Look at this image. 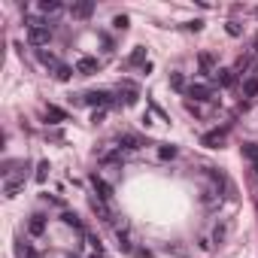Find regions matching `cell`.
I'll use <instances>...</instances> for the list:
<instances>
[{
  "label": "cell",
  "instance_id": "3957f363",
  "mask_svg": "<svg viewBox=\"0 0 258 258\" xmlns=\"http://www.w3.org/2000/svg\"><path fill=\"white\" fill-rule=\"evenodd\" d=\"M79 103H88V106H109L112 103V94L109 91H85L79 97Z\"/></svg>",
  "mask_w": 258,
  "mask_h": 258
},
{
  "label": "cell",
  "instance_id": "f1b7e54d",
  "mask_svg": "<svg viewBox=\"0 0 258 258\" xmlns=\"http://www.w3.org/2000/svg\"><path fill=\"white\" fill-rule=\"evenodd\" d=\"M40 61H43V64H55V55H52V52H43V49H40Z\"/></svg>",
  "mask_w": 258,
  "mask_h": 258
},
{
  "label": "cell",
  "instance_id": "d4e9b609",
  "mask_svg": "<svg viewBox=\"0 0 258 258\" xmlns=\"http://www.w3.org/2000/svg\"><path fill=\"white\" fill-rule=\"evenodd\" d=\"M143 58H146V49H143V46H137V49H134V55H131V64H143ZM143 67H146V64H143Z\"/></svg>",
  "mask_w": 258,
  "mask_h": 258
},
{
  "label": "cell",
  "instance_id": "4dcf8cb0",
  "mask_svg": "<svg viewBox=\"0 0 258 258\" xmlns=\"http://www.w3.org/2000/svg\"><path fill=\"white\" fill-rule=\"evenodd\" d=\"M185 28H188V31H201V28H204V22H188Z\"/></svg>",
  "mask_w": 258,
  "mask_h": 258
},
{
  "label": "cell",
  "instance_id": "52a82bcc",
  "mask_svg": "<svg viewBox=\"0 0 258 258\" xmlns=\"http://www.w3.org/2000/svg\"><path fill=\"white\" fill-rule=\"evenodd\" d=\"M28 234H31V237H43V234H46V216H43V213H34V216L28 219Z\"/></svg>",
  "mask_w": 258,
  "mask_h": 258
},
{
  "label": "cell",
  "instance_id": "4fadbf2b",
  "mask_svg": "<svg viewBox=\"0 0 258 258\" xmlns=\"http://www.w3.org/2000/svg\"><path fill=\"white\" fill-rule=\"evenodd\" d=\"M91 210L103 219V222H112V213L106 210V201H100V198H91Z\"/></svg>",
  "mask_w": 258,
  "mask_h": 258
},
{
  "label": "cell",
  "instance_id": "7a4b0ae2",
  "mask_svg": "<svg viewBox=\"0 0 258 258\" xmlns=\"http://www.w3.org/2000/svg\"><path fill=\"white\" fill-rule=\"evenodd\" d=\"M185 94L195 97V103H207V100H213V88L204 85V82H191V85L185 88Z\"/></svg>",
  "mask_w": 258,
  "mask_h": 258
},
{
  "label": "cell",
  "instance_id": "d6a6232c",
  "mask_svg": "<svg viewBox=\"0 0 258 258\" xmlns=\"http://www.w3.org/2000/svg\"><path fill=\"white\" fill-rule=\"evenodd\" d=\"M255 55H258V40H255Z\"/></svg>",
  "mask_w": 258,
  "mask_h": 258
},
{
  "label": "cell",
  "instance_id": "5bb4252c",
  "mask_svg": "<svg viewBox=\"0 0 258 258\" xmlns=\"http://www.w3.org/2000/svg\"><path fill=\"white\" fill-rule=\"evenodd\" d=\"M243 97H246V100L258 97V76H249V79L243 82Z\"/></svg>",
  "mask_w": 258,
  "mask_h": 258
},
{
  "label": "cell",
  "instance_id": "5b68a950",
  "mask_svg": "<svg viewBox=\"0 0 258 258\" xmlns=\"http://www.w3.org/2000/svg\"><path fill=\"white\" fill-rule=\"evenodd\" d=\"M225 137H228V127H216V131H210V134L201 137V143H204L207 149H219V146L225 143Z\"/></svg>",
  "mask_w": 258,
  "mask_h": 258
},
{
  "label": "cell",
  "instance_id": "7c38bea8",
  "mask_svg": "<svg viewBox=\"0 0 258 258\" xmlns=\"http://www.w3.org/2000/svg\"><path fill=\"white\" fill-rule=\"evenodd\" d=\"M176 155H179V149H176L173 143H158V158H161V161H173Z\"/></svg>",
  "mask_w": 258,
  "mask_h": 258
},
{
  "label": "cell",
  "instance_id": "ac0fdd59",
  "mask_svg": "<svg viewBox=\"0 0 258 258\" xmlns=\"http://www.w3.org/2000/svg\"><path fill=\"white\" fill-rule=\"evenodd\" d=\"M243 155L255 164V170H258V143H243Z\"/></svg>",
  "mask_w": 258,
  "mask_h": 258
},
{
  "label": "cell",
  "instance_id": "484cf974",
  "mask_svg": "<svg viewBox=\"0 0 258 258\" xmlns=\"http://www.w3.org/2000/svg\"><path fill=\"white\" fill-rule=\"evenodd\" d=\"M70 76H73V70H70V67H64V64H61V67L55 70V79H61V82H67Z\"/></svg>",
  "mask_w": 258,
  "mask_h": 258
},
{
  "label": "cell",
  "instance_id": "277c9868",
  "mask_svg": "<svg viewBox=\"0 0 258 258\" xmlns=\"http://www.w3.org/2000/svg\"><path fill=\"white\" fill-rule=\"evenodd\" d=\"M25 170H28V164H25ZM25 170H22L19 176H7V182H4V195H7V198H16V195L22 191V185H25V176H28Z\"/></svg>",
  "mask_w": 258,
  "mask_h": 258
},
{
  "label": "cell",
  "instance_id": "ffe728a7",
  "mask_svg": "<svg viewBox=\"0 0 258 258\" xmlns=\"http://www.w3.org/2000/svg\"><path fill=\"white\" fill-rule=\"evenodd\" d=\"M64 7L58 4V0H43V4H40V13H46V16H52V13H61Z\"/></svg>",
  "mask_w": 258,
  "mask_h": 258
},
{
  "label": "cell",
  "instance_id": "30bf717a",
  "mask_svg": "<svg viewBox=\"0 0 258 258\" xmlns=\"http://www.w3.org/2000/svg\"><path fill=\"white\" fill-rule=\"evenodd\" d=\"M216 82H219L222 88H231V85L237 82V70H225V67L216 70Z\"/></svg>",
  "mask_w": 258,
  "mask_h": 258
},
{
  "label": "cell",
  "instance_id": "83f0119b",
  "mask_svg": "<svg viewBox=\"0 0 258 258\" xmlns=\"http://www.w3.org/2000/svg\"><path fill=\"white\" fill-rule=\"evenodd\" d=\"M228 34H231V37H240V34H243V28H240L237 22H228Z\"/></svg>",
  "mask_w": 258,
  "mask_h": 258
},
{
  "label": "cell",
  "instance_id": "e0dca14e",
  "mask_svg": "<svg viewBox=\"0 0 258 258\" xmlns=\"http://www.w3.org/2000/svg\"><path fill=\"white\" fill-rule=\"evenodd\" d=\"M198 64H201V73H204V76H210V73L216 76V70H213V55H207V52H204V55L198 58Z\"/></svg>",
  "mask_w": 258,
  "mask_h": 258
},
{
  "label": "cell",
  "instance_id": "9a60e30c",
  "mask_svg": "<svg viewBox=\"0 0 258 258\" xmlns=\"http://www.w3.org/2000/svg\"><path fill=\"white\" fill-rule=\"evenodd\" d=\"M118 143H121L118 149H127V152H134V149H140V146H143V143H140L134 134H124V137H118Z\"/></svg>",
  "mask_w": 258,
  "mask_h": 258
},
{
  "label": "cell",
  "instance_id": "8992f818",
  "mask_svg": "<svg viewBox=\"0 0 258 258\" xmlns=\"http://www.w3.org/2000/svg\"><path fill=\"white\" fill-rule=\"evenodd\" d=\"M97 70H100V61L91 58V55H82V58L76 61V73H79V76H91V73H97Z\"/></svg>",
  "mask_w": 258,
  "mask_h": 258
},
{
  "label": "cell",
  "instance_id": "836d02e7",
  "mask_svg": "<svg viewBox=\"0 0 258 258\" xmlns=\"http://www.w3.org/2000/svg\"><path fill=\"white\" fill-rule=\"evenodd\" d=\"M255 118H258V109H255Z\"/></svg>",
  "mask_w": 258,
  "mask_h": 258
},
{
  "label": "cell",
  "instance_id": "f546056e",
  "mask_svg": "<svg viewBox=\"0 0 258 258\" xmlns=\"http://www.w3.org/2000/svg\"><path fill=\"white\" fill-rule=\"evenodd\" d=\"M103 115H106L103 109H94V115H91V121H94V124H100V121H103Z\"/></svg>",
  "mask_w": 258,
  "mask_h": 258
},
{
  "label": "cell",
  "instance_id": "d6986e66",
  "mask_svg": "<svg viewBox=\"0 0 258 258\" xmlns=\"http://www.w3.org/2000/svg\"><path fill=\"white\" fill-rule=\"evenodd\" d=\"M16 255H19V258H37L34 246H31V243H25V240H22V243L16 246Z\"/></svg>",
  "mask_w": 258,
  "mask_h": 258
},
{
  "label": "cell",
  "instance_id": "1f68e13d",
  "mask_svg": "<svg viewBox=\"0 0 258 258\" xmlns=\"http://www.w3.org/2000/svg\"><path fill=\"white\" fill-rule=\"evenodd\" d=\"M91 258H103V252H94V255H91Z\"/></svg>",
  "mask_w": 258,
  "mask_h": 258
},
{
  "label": "cell",
  "instance_id": "2e32d148",
  "mask_svg": "<svg viewBox=\"0 0 258 258\" xmlns=\"http://www.w3.org/2000/svg\"><path fill=\"white\" fill-rule=\"evenodd\" d=\"M61 222H64L67 228H76V231H82V219H79L76 213H70V210H64V213H61Z\"/></svg>",
  "mask_w": 258,
  "mask_h": 258
},
{
  "label": "cell",
  "instance_id": "ba28073f",
  "mask_svg": "<svg viewBox=\"0 0 258 258\" xmlns=\"http://www.w3.org/2000/svg\"><path fill=\"white\" fill-rule=\"evenodd\" d=\"M91 185H94V191H97V198H100V201H109V198H112V185H109L103 176H97V173H94V176H91Z\"/></svg>",
  "mask_w": 258,
  "mask_h": 258
},
{
  "label": "cell",
  "instance_id": "8fae6325",
  "mask_svg": "<svg viewBox=\"0 0 258 258\" xmlns=\"http://www.w3.org/2000/svg\"><path fill=\"white\" fill-rule=\"evenodd\" d=\"M91 13H94V4H73L70 7V16L73 19H88Z\"/></svg>",
  "mask_w": 258,
  "mask_h": 258
},
{
  "label": "cell",
  "instance_id": "9c48e42d",
  "mask_svg": "<svg viewBox=\"0 0 258 258\" xmlns=\"http://www.w3.org/2000/svg\"><path fill=\"white\" fill-rule=\"evenodd\" d=\"M118 94L124 97V106H134V103H137V97H140V91H137V85H134V82H121Z\"/></svg>",
  "mask_w": 258,
  "mask_h": 258
},
{
  "label": "cell",
  "instance_id": "7402d4cb",
  "mask_svg": "<svg viewBox=\"0 0 258 258\" xmlns=\"http://www.w3.org/2000/svg\"><path fill=\"white\" fill-rule=\"evenodd\" d=\"M170 85H173L176 91H185V76H182V73H170Z\"/></svg>",
  "mask_w": 258,
  "mask_h": 258
},
{
  "label": "cell",
  "instance_id": "44dd1931",
  "mask_svg": "<svg viewBox=\"0 0 258 258\" xmlns=\"http://www.w3.org/2000/svg\"><path fill=\"white\" fill-rule=\"evenodd\" d=\"M46 118H52V121H64V118H67V112H64V109H58V106H46Z\"/></svg>",
  "mask_w": 258,
  "mask_h": 258
},
{
  "label": "cell",
  "instance_id": "603a6c76",
  "mask_svg": "<svg viewBox=\"0 0 258 258\" xmlns=\"http://www.w3.org/2000/svg\"><path fill=\"white\" fill-rule=\"evenodd\" d=\"M49 170H52V167H49V161H40V164H37V182H46Z\"/></svg>",
  "mask_w": 258,
  "mask_h": 258
},
{
  "label": "cell",
  "instance_id": "cb8c5ba5",
  "mask_svg": "<svg viewBox=\"0 0 258 258\" xmlns=\"http://www.w3.org/2000/svg\"><path fill=\"white\" fill-rule=\"evenodd\" d=\"M225 237H228V225L222 222V225H216V231H213V240H216V243H225Z\"/></svg>",
  "mask_w": 258,
  "mask_h": 258
},
{
  "label": "cell",
  "instance_id": "6da1fadb",
  "mask_svg": "<svg viewBox=\"0 0 258 258\" xmlns=\"http://www.w3.org/2000/svg\"><path fill=\"white\" fill-rule=\"evenodd\" d=\"M49 40H52V28L49 25H43V22H34L31 28H28V43L31 46H49Z\"/></svg>",
  "mask_w": 258,
  "mask_h": 258
},
{
  "label": "cell",
  "instance_id": "4316f807",
  "mask_svg": "<svg viewBox=\"0 0 258 258\" xmlns=\"http://www.w3.org/2000/svg\"><path fill=\"white\" fill-rule=\"evenodd\" d=\"M112 28L115 31H127V16H115L112 19Z\"/></svg>",
  "mask_w": 258,
  "mask_h": 258
}]
</instances>
